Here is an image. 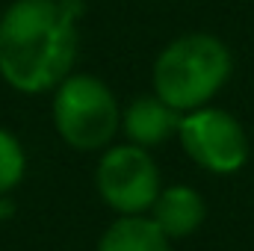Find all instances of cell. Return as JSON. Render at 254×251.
<instances>
[{"mask_svg": "<svg viewBox=\"0 0 254 251\" xmlns=\"http://www.w3.org/2000/svg\"><path fill=\"white\" fill-rule=\"evenodd\" d=\"M83 0H15L0 15V77L21 95L54 92L80 54Z\"/></svg>", "mask_w": 254, "mask_h": 251, "instance_id": "obj_1", "label": "cell"}, {"mask_svg": "<svg viewBox=\"0 0 254 251\" xmlns=\"http://www.w3.org/2000/svg\"><path fill=\"white\" fill-rule=\"evenodd\" d=\"M234 57L213 33H187L172 39L154 60L151 86L160 101L178 113L207 107L231 80Z\"/></svg>", "mask_w": 254, "mask_h": 251, "instance_id": "obj_2", "label": "cell"}, {"mask_svg": "<svg viewBox=\"0 0 254 251\" xmlns=\"http://www.w3.org/2000/svg\"><path fill=\"white\" fill-rule=\"evenodd\" d=\"M51 116L60 139L83 154L107 151L122 133V104L116 92L86 71H71L54 89Z\"/></svg>", "mask_w": 254, "mask_h": 251, "instance_id": "obj_3", "label": "cell"}, {"mask_svg": "<svg viewBox=\"0 0 254 251\" xmlns=\"http://www.w3.org/2000/svg\"><path fill=\"white\" fill-rule=\"evenodd\" d=\"M95 189L116 216H145L163 192V175L148 148L119 142L101 151L95 166Z\"/></svg>", "mask_w": 254, "mask_h": 251, "instance_id": "obj_4", "label": "cell"}, {"mask_svg": "<svg viewBox=\"0 0 254 251\" xmlns=\"http://www.w3.org/2000/svg\"><path fill=\"white\" fill-rule=\"evenodd\" d=\"M178 142L192 163L210 175H237L252 154L246 127L222 107H198L184 113Z\"/></svg>", "mask_w": 254, "mask_h": 251, "instance_id": "obj_5", "label": "cell"}, {"mask_svg": "<svg viewBox=\"0 0 254 251\" xmlns=\"http://www.w3.org/2000/svg\"><path fill=\"white\" fill-rule=\"evenodd\" d=\"M184 113H178L175 107H169L166 101H160L154 92L151 95H139L122 110V133L127 142L139 145V148H160L166 145L172 136H178Z\"/></svg>", "mask_w": 254, "mask_h": 251, "instance_id": "obj_6", "label": "cell"}, {"mask_svg": "<svg viewBox=\"0 0 254 251\" xmlns=\"http://www.w3.org/2000/svg\"><path fill=\"white\" fill-rule=\"evenodd\" d=\"M148 216L160 225V231L172 243L175 240H187L204 225L207 201L190 184H172V187H163V192L157 195V201H154Z\"/></svg>", "mask_w": 254, "mask_h": 251, "instance_id": "obj_7", "label": "cell"}, {"mask_svg": "<svg viewBox=\"0 0 254 251\" xmlns=\"http://www.w3.org/2000/svg\"><path fill=\"white\" fill-rule=\"evenodd\" d=\"M95 251H172V240L145 216H116L98 237Z\"/></svg>", "mask_w": 254, "mask_h": 251, "instance_id": "obj_8", "label": "cell"}, {"mask_svg": "<svg viewBox=\"0 0 254 251\" xmlns=\"http://www.w3.org/2000/svg\"><path fill=\"white\" fill-rule=\"evenodd\" d=\"M24 175H27V151L12 130L0 127V198L21 187Z\"/></svg>", "mask_w": 254, "mask_h": 251, "instance_id": "obj_9", "label": "cell"}, {"mask_svg": "<svg viewBox=\"0 0 254 251\" xmlns=\"http://www.w3.org/2000/svg\"><path fill=\"white\" fill-rule=\"evenodd\" d=\"M6 216V204H3V198H0V219Z\"/></svg>", "mask_w": 254, "mask_h": 251, "instance_id": "obj_10", "label": "cell"}]
</instances>
